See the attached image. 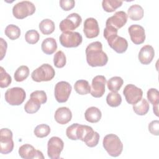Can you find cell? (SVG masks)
Listing matches in <instances>:
<instances>
[{
	"instance_id": "33",
	"label": "cell",
	"mask_w": 159,
	"mask_h": 159,
	"mask_svg": "<svg viewBox=\"0 0 159 159\" xmlns=\"http://www.w3.org/2000/svg\"><path fill=\"white\" fill-rule=\"evenodd\" d=\"M106 102L111 107H117L121 104V96L117 92L109 93L106 96Z\"/></svg>"
},
{
	"instance_id": "15",
	"label": "cell",
	"mask_w": 159,
	"mask_h": 159,
	"mask_svg": "<svg viewBox=\"0 0 159 159\" xmlns=\"http://www.w3.org/2000/svg\"><path fill=\"white\" fill-rule=\"evenodd\" d=\"M83 32L88 39L98 37L99 34V27L97 20L93 17L87 18L84 22Z\"/></svg>"
},
{
	"instance_id": "30",
	"label": "cell",
	"mask_w": 159,
	"mask_h": 159,
	"mask_svg": "<svg viewBox=\"0 0 159 159\" xmlns=\"http://www.w3.org/2000/svg\"><path fill=\"white\" fill-rule=\"evenodd\" d=\"M40 105V102L38 100L35 98H30L25 103L24 106V110L28 114H34L39 110Z\"/></svg>"
},
{
	"instance_id": "13",
	"label": "cell",
	"mask_w": 159,
	"mask_h": 159,
	"mask_svg": "<svg viewBox=\"0 0 159 159\" xmlns=\"http://www.w3.org/2000/svg\"><path fill=\"white\" fill-rule=\"evenodd\" d=\"M106 79L104 76L98 75L93 78L91 86V94L94 98H101L105 93Z\"/></svg>"
},
{
	"instance_id": "2",
	"label": "cell",
	"mask_w": 159,
	"mask_h": 159,
	"mask_svg": "<svg viewBox=\"0 0 159 159\" xmlns=\"http://www.w3.org/2000/svg\"><path fill=\"white\" fill-rule=\"evenodd\" d=\"M77 140L84 142L89 147H96L99 140V134L93 128L86 125L79 124L76 129Z\"/></svg>"
},
{
	"instance_id": "27",
	"label": "cell",
	"mask_w": 159,
	"mask_h": 159,
	"mask_svg": "<svg viewBox=\"0 0 159 159\" xmlns=\"http://www.w3.org/2000/svg\"><path fill=\"white\" fill-rule=\"evenodd\" d=\"M39 27L43 34L49 35L55 30V24L51 19H45L40 22Z\"/></svg>"
},
{
	"instance_id": "17",
	"label": "cell",
	"mask_w": 159,
	"mask_h": 159,
	"mask_svg": "<svg viewBox=\"0 0 159 159\" xmlns=\"http://www.w3.org/2000/svg\"><path fill=\"white\" fill-rule=\"evenodd\" d=\"M127 17V14L124 11H117L112 16L107 18L106 25H110L118 30L126 24Z\"/></svg>"
},
{
	"instance_id": "4",
	"label": "cell",
	"mask_w": 159,
	"mask_h": 159,
	"mask_svg": "<svg viewBox=\"0 0 159 159\" xmlns=\"http://www.w3.org/2000/svg\"><path fill=\"white\" fill-rule=\"evenodd\" d=\"M55 75V71L53 68L48 63H44L32 71L31 78L36 82L48 81L52 80Z\"/></svg>"
},
{
	"instance_id": "19",
	"label": "cell",
	"mask_w": 159,
	"mask_h": 159,
	"mask_svg": "<svg viewBox=\"0 0 159 159\" xmlns=\"http://www.w3.org/2000/svg\"><path fill=\"white\" fill-rule=\"evenodd\" d=\"M54 118L58 124H66L71 120L72 113L68 107H61L56 110Z\"/></svg>"
},
{
	"instance_id": "40",
	"label": "cell",
	"mask_w": 159,
	"mask_h": 159,
	"mask_svg": "<svg viewBox=\"0 0 159 159\" xmlns=\"http://www.w3.org/2000/svg\"><path fill=\"white\" fill-rule=\"evenodd\" d=\"M78 125H79V124L75 123L67 127V129L66 130V135L68 139H70L72 140H77L76 133V129H77Z\"/></svg>"
},
{
	"instance_id": "5",
	"label": "cell",
	"mask_w": 159,
	"mask_h": 159,
	"mask_svg": "<svg viewBox=\"0 0 159 159\" xmlns=\"http://www.w3.org/2000/svg\"><path fill=\"white\" fill-rule=\"evenodd\" d=\"M35 11V5L29 1L19 2L15 4L12 8V14L18 19H23L29 16H31Z\"/></svg>"
},
{
	"instance_id": "42",
	"label": "cell",
	"mask_w": 159,
	"mask_h": 159,
	"mask_svg": "<svg viewBox=\"0 0 159 159\" xmlns=\"http://www.w3.org/2000/svg\"><path fill=\"white\" fill-rule=\"evenodd\" d=\"M149 132L154 135H158L159 134V121L158 120H152L148 126Z\"/></svg>"
},
{
	"instance_id": "29",
	"label": "cell",
	"mask_w": 159,
	"mask_h": 159,
	"mask_svg": "<svg viewBox=\"0 0 159 159\" xmlns=\"http://www.w3.org/2000/svg\"><path fill=\"white\" fill-rule=\"evenodd\" d=\"M123 1L117 0H103L102 2V7L103 9L107 12H112L116 11L118 7H120Z\"/></svg>"
},
{
	"instance_id": "36",
	"label": "cell",
	"mask_w": 159,
	"mask_h": 159,
	"mask_svg": "<svg viewBox=\"0 0 159 159\" xmlns=\"http://www.w3.org/2000/svg\"><path fill=\"white\" fill-rule=\"evenodd\" d=\"M12 82L11 76L5 71L3 67H0V87L1 88H6L9 86Z\"/></svg>"
},
{
	"instance_id": "7",
	"label": "cell",
	"mask_w": 159,
	"mask_h": 159,
	"mask_svg": "<svg viewBox=\"0 0 159 159\" xmlns=\"http://www.w3.org/2000/svg\"><path fill=\"white\" fill-rule=\"evenodd\" d=\"M59 40L63 47L73 48L78 47L83 40L81 35L78 32H65L60 35Z\"/></svg>"
},
{
	"instance_id": "14",
	"label": "cell",
	"mask_w": 159,
	"mask_h": 159,
	"mask_svg": "<svg viewBox=\"0 0 159 159\" xmlns=\"http://www.w3.org/2000/svg\"><path fill=\"white\" fill-rule=\"evenodd\" d=\"M18 152L19 156L24 159L44 158V156L41 151L35 150L32 145L28 143L21 145L19 148Z\"/></svg>"
},
{
	"instance_id": "35",
	"label": "cell",
	"mask_w": 159,
	"mask_h": 159,
	"mask_svg": "<svg viewBox=\"0 0 159 159\" xmlns=\"http://www.w3.org/2000/svg\"><path fill=\"white\" fill-rule=\"evenodd\" d=\"M66 63V56L65 53L61 51H58L53 57V63L54 65L58 68H63L65 66Z\"/></svg>"
},
{
	"instance_id": "10",
	"label": "cell",
	"mask_w": 159,
	"mask_h": 159,
	"mask_svg": "<svg viewBox=\"0 0 159 159\" xmlns=\"http://www.w3.org/2000/svg\"><path fill=\"white\" fill-rule=\"evenodd\" d=\"M64 147L63 141L58 137H51L47 143V154L51 159H58Z\"/></svg>"
},
{
	"instance_id": "23",
	"label": "cell",
	"mask_w": 159,
	"mask_h": 159,
	"mask_svg": "<svg viewBox=\"0 0 159 159\" xmlns=\"http://www.w3.org/2000/svg\"><path fill=\"white\" fill-rule=\"evenodd\" d=\"M41 48L47 55L53 54L57 49V43L55 39L48 37L44 39L41 45Z\"/></svg>"
},
{
	"instance_id": "28",
	"label": "cell",
	"mask_w": 159,
	"mask_h": 159,
	"mask_svg": "<svg viewBox=\"0 0 159 159\" xmlns=\"http://www.w3.org/2000/svg\"><path fill=\"white\" fill-rule=\"evenodd\" d=\"M124 81L120 76H114L111 78L107 82L109 90L112 92H117L121 88Z\"/></svg>"
},
{
	"instance_id": "3",
	"label": "cell",
	"mask_w": 159,
	"mask_h": 159,
	"mask_svg": "<svg viewBox=\"0 0 159 159\" xmlns=\"http://www.w3.org/2000/svg\"><path fill=\"white\" fill-rule=\"evenodd\" d=\"M102 145L107 153L113 157L119 156L123 150V144L120 139L114 134H107L104 137Z\"/></svg>"
},
{
	"instance_id": "21",
	"label": "cell",
	"mask_w": 159,
	"mask_h": 159,
	"mask_svg": "<svg viewBox=\"0 0 159 159\" xmlns=\"http://www.w3.org/2000/svg\"><path fill=\"white\" fill-rule=\"evenodd\" d=\"M147 97L149 102L153 104V111L156 116H158L159 92L155 88H150L148 90Z\"/></svg>"
},
{
	"instance_id": "22",
	"label": "cell",
	"mask_w": 159,
	"mask_h": 159,
	"mask_svg": "<svg viewBox=\"0 0 159 159\" xmlns=\"http://www.w3.org/2000/svg\"><path fill=\"white\" fill-rule=\"evenodd\" d=\"M102 114L101 111L96 107H90L84 112L85 119L91 123H96L101 119Z\"/></svg>"
},
{
	"instance_id": "37",
	"label": "cell",
	"mask_w": 159,
	"mask_h": 159,
	"mask_svg": "<svg viewBox=\"0 0 159 159\" xmlns=\"http://www.w3.org/2000/svg\"><path fill=\"white\" fill-rule=\"evenodd\" d=\"M40 35L39 32L34 29L28 30L25 34V40L29 44H35L39 40Z\"/></svg>"
},
{
	"instance_id": "6",
	"label": "cell",
	"mask_w": 159,
	"mask_h": 159,
	"mask_svg": "<svg viewBox=\"0 0 159 159\" xmlns=\"http://www.w3.org/2000/svg\"><path fill=\"white\" fill-rule=\"evenodd\" d=\"M26 94L24 89L20 87L8 89L4 95L6 101L11 106L20 105L24 101Z\"/></svg>"
},
{
	"instance_id": "32",
	"label": "cell",
	"mask_w": 159,
	"mask_h": 159,
	"mask_svg": "<svg viewBox=\"0 0 159 159\" xmlns=\"http://www.w3.org/2000/svg\"><path fill=\"white\" fill-rule=\"evenodd\" d=\"M29 68L25 65H22L19 66L14 73V78L17 82H21L24 81L29 76Z\"/></svg>"
},
{
	"instance_id": "16",
	"label": "cell",
	"mask_w": 159,
	"mask_h": 159,
	"mask_svg": "<svg viewBox=\"0 0 159 159\" xmlns=\"http://www.w3.org/2000/svg\"><path fill=\"white\" fill-rule=\"evenodd\" d=\"M128 32L132 42L135 45H140L145 40V32L144 28L138 24L131 25L128 28Z\"/></svg>"
},
{
	"instance_id": "31",
	"label": "cell",
	"mask_w": 159,
	"mask_h": 159,
	"mask_svg": "<svg viewBox=\"0 0 159 159\" xmlns=\"http://www.w3.org/2000/svg\"><path fill=\"white\" fill-rule=\"evenodd\" d=\"M6 35L10 39V40H16L20 35V30L19 27L14 24L8 25L5 29Z\"/></svg>"
},
{
	"instance_id": "20",
	"label": "cell",
	"mask_w": 159,
	"mask_h": 159,
	"mask_svg": "<svg viewBox=\"0 0 159 159\" xmlns=\"http://www.w3.org/2000/svg\"><path fill=\"white\" fill-rule=\"evenodd\" d=\"M107 43L110 47L118 53H124L128 48V42L127 40L118 35Z\"/></svg>"
},
{
	"instance_id": "38",
	"label": "cell",
	"mask_w": 159,
	"mask_h": 159,
	"mask_svg": "<svg viewBox=\"0 0 159 159\" xmlns=\"http://www.w3.org/2000/svg\"><path fill=\"white\" fill-rule=\"evenodd\" d=\"M117 29L110 25H106L104 30V37L108 42L117 36Z\"/></svg>"
},
{
	"instance_id": "34",
	"label": "cell",
	"mask_w": 159,
	"mask_h": 159,
	"mask_svg": "<svg viewBox=\"0 0 159 159\" xmlns=\"http://www.w3.org/2000/svg\"><path fill=\"white\" fill-rule=\"evenodd\" d=\"M50 132V127L45 124H42L36 126L34 133L37 137L43 138L48 135Z\"/></svg>"
},
{
	"instance_id": "43",
	"label": "cell",
	"mask_w": 159,
	"mask_h": 159,
	"mask_svg": "<svg viewBox=\"0 0 159 159\" xmlns=\"http://www.w3.org/2000/svg\"><path fill=\"white\" fill-rule=\"evenodd\" d=\"M0 50H1V58L0 60H2L4 58V57L6 55V50H7V42L2 39L1 38L0 39Z\"/></svg>"
},
{
	"instance_id": "26",
	"label": "cell",
	"mask_w": 159,
	"mask_h": 159,
	"mask_svg": "<svg viewBox=\"0 0 159 159\" xmlns=\"http://www.w3.org/2000/svg\"><path fill=\"white\" fill-rule=\"evenodd\" d=\"M149 108V104L145 98H142L139 102L133 105L134 112L139 116L145 115L148 112Z\"/></svg>"
},
{
	"instance_id": "8",
	"label": "cell",
	"mask_w": 159,
	"mask_h": 159,
	"mask_svg": "<svg viewBox=\"0 0 159 159\" xmlns=\"http://www.w3.org/2000/svg\"><path fill=\"white\" fill-rule=\"evenodd\" d=\"M12 132L7 128H2L0 131V152L2 154L11 153L14 148Z\"/></svg>"
},
{
	"instance_id": "11",
	"label": "cell",
	"mask_w": 159,
	"mask_h": 159,
	"mask_svg": "<svg viewBox=\"0 0 159 159\" xmlns=\"http://www.w3.org/2000/svg\"><path fill=\"white\" fill-rule=\"evenodd\" d=\"M126 101L130 104H135L142 98L143 91L132 84L126 85L123 90Z\"/></svg>"
},
{
	"instance_id": "9",
	"label": "cell",
	"mask_w": 159,
	"mask_h": 159,
	"mask_svg": "<svg viewBox=\"0 0 159 159\" xmlns=\"http://www.w3.org/2000/svg\"><path fill=\"white\" fill-rule=\"evenodd\" d=\"M71 84L64 81L58 82L55 86L54 95L57 102L60 103L65 102L68 101L71 92Z\"/></svg>"
},
{
	"instance_id": "1",
	"label": "cell",
	"mask_w": 159,
	"mask_h": 159,
	"mask_svg": "<svg viewBox=\"0 0 159 159\" xmlns=\"http://www.w3.org/2000/svg\"><path fill=\"white\" fill-rule=\"evenodd\" d=\"M88 64L92 66H103L108 61L107 54L102 51V45L99 41L89 43L85 50Z\"/></svg>"
},
{
	"instance_id": "41",
	"label": "cell",
	"mask_w": 159,
	"mask_h": 159,
	"mask_svg": "<svg viewBox=\"0 0 159 159\" xmlns=\"http://www.w3.org/2000/svg\"><path fill=\"white\" fill-rule=\"evenodd\" d=\"M59 3L61 9L66 11L72 9L75 5V1L73 0H60Z\"/></svg>"
},
{
	"instance_id": "25",
	"label": "cell",
	"mask_w": 159,
	"mask_h": 159,
	"mask_svg": "<svg viewBox=\"0 0 159 159\" xmlns=\"http://www.w3.org/2000/svg\"><path fill=\"white\" fill-rule=\"evenodd\" d=\"M75 91L80 95H85L91 92V86L88 81L80 80L76 81L74 84Z\"/></svg>"
},
{
	"instance_id": "39",
	"label": "cell",
	"mask_w": 159,
	"mask_h": 159,
	"mask_svg": "<svg viewBox=\"0 0 159 159\" xmlns=\"http://www.w3.org/2000/svg\"><path fill=\"white\" fill-rule=\"evenodd\" d=\"M30 98H33L38 100L40 104H45L47 102V97L45 92L42 90H37L30 94Z\"/></svg>"
},
{
	"instance_id": "24",
	"label": "cell",
	"mask_w": 159,
	"mask_h": 159,
	"mask_svg": "<svg viewBox=\"0 0 159 159\" xmlns=\"http://www.w3.org/2000/svg\"><path fill=\"white\" fill-rule=\"evenodd\" d=\"M144 11L141 6L134 4L129 7L127 10V16L132 20H139L143 17Z\"/></svg>"
},
{
	"instance_id": "12",
	"label": "cell",
	"mask_w": 159,
	"mask_h": 159,
	"mask_svg": "<svg viewBox=\"0 0 159 159\" xmlns=\"http://www.w3.org/2000/svg\"><path fill=\"white\" fill-rule=\"evenodd\" d=\"M81 17L78 14L71 13L66 19L60 22L59 27L62 32L72 31L78 28L81 24Z\"/></svg>"
},
{
	"instance_id": "18",
	"label": "cell",
	"mask_w": 159,
	"mask_h": 159,
	"mask_svg": "<svg viewBox=\"0 0 159 159\" xmlns=\"http://www.w3.org/2000/svg\"><path fill=\"white\" fill-rule=\"evenodd\" d=\"M155 56V51L152 46L146 45L142 47L139 53L138 58L143 65H148L152 62Z\"/></svg>"
}]
</instances>
